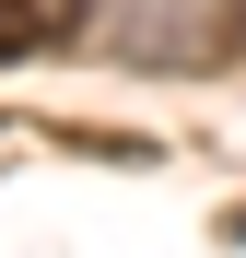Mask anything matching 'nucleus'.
I'll use <instances>...</instances> for the list:
<instances>
[{
  "instance_id": "1",
  "label": "nucleus",
  "mask_w": 246,
  "mask_h": 258,
  "mask_svg": "<svg viewBox=\"0 0 246 258\" xmlns=\"http://www.w3.org/2000/svg\"><path fill=\"white\" fill-rule=\"evenodd\" d=\"M82 12H94V0H0V59H35V47H59V35H82Z\"/></svg>"
}]
</instances>
